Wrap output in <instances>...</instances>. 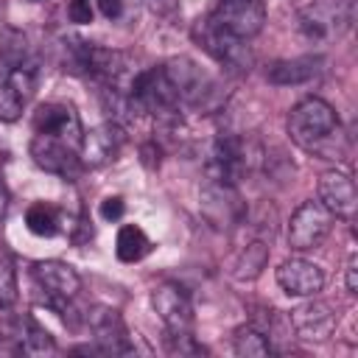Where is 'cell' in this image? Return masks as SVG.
I'll return each mask as SVG.
<instances>
[{
  "label": "cell",
  "mask_w": 358,
  "mask_h": 358,
  "mask_svg": "<svg viewBox=\"0 0 358 358\" xmlns=\"http://www.w3.org/2000/svg\"><path fill=\"white\" fill-rule=\"evenodd\" d=\"M285 129H288V137L305 148V151H319L336 131H338V115L336 109L322 101V98H302L291 112H288V120H285Z\"/></svg>",
  "instance_id": "6da1fadb"
},
{
  "label": "cell",
  "mask_w": 358,
  "mask_h": 358,
  "mask_svg": "<svg viewBox=\"0 0 358 358\" xmlns=\"http://www.w3.org/2000/svg\"><path fill=\"white\" fill-rule=\"evenodd\" d=\"M190 36L193 42L213 59L218 62L221 67H229V70H249L252 64V50H249V39H241V36H232L229 31H224L213 17H201L193 22L190 28Z\"/></svg>",
  "instance_id": "7a4b0ae2"
},
{
  "label": "cell",
  "mask_w": 358,
  "mask_h": 358,
  "mask_svg": "<svg viewBox=\"0 0 358 358\" xmlns=\"http://www.w3.org/2000/svg\"><path fill=\"white\" fill-rule=\"evenodd\" d=\"M352 20L350 0H310L299 11V31L310 42L338 39Z\"/></svg>",
  "instance_id": "3957f363"
},
{
  "label": "cell",
  "mask_w": 358,
  "mask_h": 358,
  "mask_svg": "<svg viewBox=\"0 0 358 358\" xmlns=\"http://www.w3.org/2000/svg\"><path fill=\"white\" fill-rule=\"evenodd\" d=\"M199 210L215 229H229L246 218V204L238 193V185L221 182V179H204L199 190Z\"/></svg>",
  "instance_id": "277c9868"
},
{
  "label": "cell",
  "mask_w": 358,
  "mask_h": 358,
  "mask_svg": "<svg viewBox=\"0 0 358 358\" xmlns=\"http://www.w3.org/2000/svg\"><path fill=\"white\" fill-rule=\"evenodd\" d=\"M336 215L322 201H302L291 221H288V246L294 252H308L324 243V238L333 232Z\"/></svg>",
  "instance_id": "5b68a950"
},
{
  "label": "cell",
  "mask_w": 358,
  "mask_h": 358,
  "mask_svg": "<svg viewBox=\"0 0 358 358\" xmlns=\"http://www.w3.org/2000/svg\"><path fill=\"white\" fill-rule=\"evenodd\" d=\"M34 134L56 137V140H62L64 145H70L81 154L84 129H81V117H78L73 103H64V101L39 103L36 112H34Z\"/></svg>",
  "instance_id": "8992f818"
},
{
  "label": "cell",
  "mask_w": 358,
  "mask_h": 358,
  "mask_svg": "<svg viewBox=\"0 0 358 358\" xmlns=\"http://www.w3.org/2000/svg\"><path fill=\"white\" fill-rule=\"evenodd\" d=\"M179 103H187V106H201L207 103L213 95H215V87L210 81V76L187 56H173L162 64Z\"/></svg>",
  "instance_id": "52a82bcc"
},
{
  "label": "cell",
  "mask_w": 358,
  "mask_h": 358,
  "mask_svg": "<svg viewBox=\"0 0 358 358\" xmlns=\"http://www.w3.org/2000/svg\"><path fill=\"white\" fill-rule=\"evenodd\" d=\"M151 308L157 310L168 333L193 330V302H190V294L179 282H159L151 291Z\"/></svg>",
  "instance_id": "ba28073f"
},
{
  "label": "cell",
  "mask_w": 358,
  "mask_h": 358,
  "mask_svg": "<svg viewBox=\"0 0 358 358\" xmlns=\"http://www.w3.org/2000/svg\"><path fill=\"white\" fill-rule=\"evenodd\" d=\"M210 17L232 36L252 39L266 25V6L263 0H218Z\"/></svg>",
  "instance_id": "9c48e42d"
},
{
  "label": "cell",
  "mask_w": 358,
  "mask_h": 358,
  "mask_svg": "<svg viewBox=\"0 0 358 358\" xmlns=\"http://www.w3.org/2000/svg\"><path fill=\"white\" fill-rule=\"evenodd\" d=\"M288 322L294 327V333L302 338V341H310V344H322L333 336L336 324H338V316L336 310L322 302V299H305L302 305H296L291 313H288Z\"/></svg>",
  "instance_id": "30bf717a"
},
{
  "label": "cell",
  "mask_w": 358,
  "mask_h": 358,
  "mask_svg": "<svg viewBox=\"0 0 358 358\" xmlns=\"http://www.w3.org/2000/svg\"><path fill=\"white\" fill-rule=\"evenodd\" d=\"M34 280L39 282V288L48 294V299L56 308H62L64 302H70L81 291L78 271L64 260H39V263H34Z\"/></svg>",
  "instance_id": "8fae6325"
},
{
  "label": "cell",
  "mask_w": 358,
  "mask_h": 358,
  "mask_svg": "<svg viewBox=\"0 0 358 358\" xmlns=\"http://www.w3.org/2000/svg\"><path fill=\"white\" fill-rule=\"evenodd\" d=\"M319 201L336 218L352 221L355 218V210H358V193H355V182L350 179V173L336 171V168L324 171L319 176Z\"/></svg>",
  "instance_id": "7c38bea8"
},
{
  "label": "cell",
  "mask_w": 358,
  "mask_h": 358,
  "mask_svg": "<svg viewBox=\"0 0 358 358\" xmlns=\"http://www.w3.org/2000/svg\"><path fill=\"white\" fill-rule=\"evenodd\" d=\"M90 330L95 338V347L106 355H126L131 352V338L123 316L115 308H95L90 313Z\"/></svg>",
  "instance_id": "4fadbf2b"
},
{
  "label": "cell",
  "mask_w": 358,
  "mask_h": 358,
  "mask_svg": "<svg viewBox=\"0 0 358 358\" xmlns=\"http://www.w3.org/2000/svg\"><path fill=\"white\" fill-rule=\"evenodd\" d=\"M277 285L288 296H316L324 288V271L305 260V257H288L277 266Z\"/></svg>",
  "instance_id": "5bb4252c"
},
{
  "label": "cell",
  "mask_w": 358,
  "mask_h": 358,
  "mask_svg": "<svg viewBox=\"0 0 358 358\" xmlns=\"http://www.w3.org/2000/svg\"><path fill=\"white\" fill-rule=\"evenodd\" d=\"M31 159L48 171V173H56V176H73L78 162H81V154L70 145H64L62 140L56 137H48V134H34L31 137Z\"/></svg>",
  "instance_id": "9a60e30c"
},
{
  "label": "cell",
  "mask_w": 358,
  "mask_h": 358,
  "mask_svg": "<svg viewBox=\"0 0 358 358\" xmlns=\"http://www.w3.org/2000/svg\"><path fill=\"white\" fill-rule=\"evenodd\" d=\"M120 145H123V126L106 120V123L95 126L92 131H84V140H81V159H84V165H90V168H101V165L112 162V159L120 154Z\"/></svg>",
  "instance_id": "2e32d148"
},
{
  "label": "cell",
  "mask_w": 358,
  "mask_h": 358,
  "mask_svg": "<svg viewBox=\"0 0 358 358\" xmlns=\"http://www.w3.org/2000/svg\"><path fill=\"white\" fill-rule=\"evenodd\" d=\"M322 70V56H294V59H277L266 67V81L277 87H294L316 78Z\"/></svg>",
  "instance_id": "e0dca14e"
},
{
  "label": "cell",
  "mask_w": 358,
  "mask_h": 358,
  "mask_svg": "<svg viewBox=\"0 0 358 358\" xmlns=\"http://www.w3.org/2000/svg\"><path fill=\"white\" fill-rule=\"evenodd\" d=\"M268 243L266 241H249L246 246H241L238 249V255L232 257V277L235 280H241V282H246V280H255V277H260L263 274V268H266V263H268Z\"/></svg>",
  "instance_id": "ac0fdd59"
},
{
  "label": "cell",
  "mask_w": 358,
  "mask_h": 358,
  "mask_svg": "<svg viewBox=\"0 0 358 358\" xmlns=\"http://www.w3.org/2000/svg\"><path fill=\"white\" fill-rule=\"evenodd\" d=\"M148 252H151V238L145 235L143 227H137V224L120 227L117 241H115V255L120 263H140Z\"/></svg>",
  "instance_id": "d6986e66"
},
{
  "label": "cell",
  "mask_w": 358,
  "mask_h": 358,
  "mask_svg": "<svg viewBox=\"0 0 358 358\" xmlns=\"http://www.w3.org/2000/svg\"><path fill=\"white\" fill-rule=\"evenodd\" d=\"M25 227L36 238H53L62 229V210L50 201H36L25 213Z\"/></svg>",
  "instance_id": "ffe728a7"
},
{
  "label": "cell",
  "mask_w": 358,
  "mask_h": 358,
  "mask_svg": "<svg viewBox=\"0 0 358 358\" xmlns=\"http://www.w3.org/2000/svg\"><path fill=\"white\" fill-rule=\"evenodd\" d=\"M232 350L241 358H266V355H271V344H268L266 333L257 330V327H252V324H241L235 330Z\"/></svg>",
  "instance_id": "44dd1931"
},
{
  "label": "cell",
  "mask_w": 358,
  "mask_h": 358,
  "mask_svg": "<svg viewBox=\"0 0 358 358\" xmlns=\"http://www.w3.org/2000/svg\"><path fill=\"white\" fill-rule=\"evenodd\" d=\"M22 92L14 87V81L8 78V73L0 67V120L3 123H14L22 115Z\"/></svg>",
  "instance_id": "7402d4cb"
},
{
  "label": "cell",
  "mask_w": 358,
  "mask_h": 358,
  "mask_svg": "<svg viewBox=\"0 0 358 358\" xmlns=\"http://www.w3.org/2000/svg\"><path fill=\"white\" fill-rule=\"evenodd\" d=\"M22 350L25 352H31V355H50V352H56V344H53V338H50V333L45 330V327H39L36 322H25L22 324Z\"/></svg>",
  "instance_id": "603a6c76"
},
{
  "label": "cell",
  "mask_w": 358,
  "mask_h": 358,
  "mask_svg": "<svg viewBox=\"0 0 358 358\" xmlns=\"http://www.w3.org/2000/svg\"><path fill=\"white\" fill-rule=\"evenodd\" d=\"M20 291H17V268L11 263L8 255L0 252V310H8L17 302Z\"/></svg>",
  "instance_id": "cb8c5ba5"
},
{
  "label": "cell",
  "mask_w": 358,
  "mask_h": 358,
  "mask_svg": "<svg viewBox=\"0 0 358 358\" xmlns=\"http://www.w3.org/2000/svg\"><path fill=\"white\" fill-rule=\"evenodd\" d=\"M137 6H140V0H98V8L109 22L134 20L137 17Z\"/></svg>",
  "instance_id": "d4e9b609"
},
{
  "label": "cell",
  "mask_w": 358,
  "mask_h": 358,
  "mask_svg": "<svg viewBox=\"0 0 358 358\" xmlns=\"http://www.w3.org/2000/svg\"><path fill=\"white\" fill-rule=\"evenodd\" d=\"M165 350L171 355H201L207 352L196 338H193V330L190 333H168L165 336Z\"/></svg>",
  "instance_id": "484cf974"
},
{
  "label": "cell",
  "mask_w": 358,
  "mask_h": 358,
  "mask_svg": "<svg viewBox=\"0 0 358 358\" xmlns=\"http://www.w3.org/2000/svg\"><path fill=\"white\" fill-rule=\"evenodd\" d=\"M140 3H145V8H148L154 17L165 20V22H173V20H179V14H182L179 0H140Z\"/></svg>",
  "instance_id": "4316f807"
},
{
  "label": "cell",
  "mask_w": 358,
  "mask_h": 358,
  "mask_svg": "<svg viewBox=\"0 0 358 358\" xmlns=\"http://www.w3.org/2000/svg\"><path fill=\"white\" fill-rule=\"evenodd\" d=\"M67 17L76 25H87L92 22V0H70L67 3Z\"/></svg>",
  "instance_id": "83f0119b"
},
{
  "label": "cell",
  "mask_w": 358,
  "mask_h": 358,
  "mask_svg": "<svg viewBox=\"0 0 358 358\" xmlns=\"http://www.w3.org/2000/svg\"><path fill=\"white\" fill-rule=\"evenodd\" d=\"M98 213H101L103 221H120L123 213H126V201H123L120 196H106V199L101 201Z\"/></svg>",
  "instance_id": "f1b7e54d"
},
{
  "label": "cell",
  "mask_w": 358,
  "mask_h": 358,
  "mask_svg": "<svg viewBox=\"0 0 358 358\" xmlns=\"http://www.w3.org/2000/svg\"><path fill=\"white\" fill-rule=\"evenodd\" d=\"M358 257L352 255L350 260H347V271H344V277H347V291L350 294H358Z\"/></svg>",
  "instance_id": "f546056e"
},
{
  "label": "cell",
  "mask_w": 358,
  "mask_h": 358,
  "mask_svg": "<svg viewBox=\"0 0 358 358\" xmlns=\"http://www.w3.org/2000/svg\"><path fill=\"white\" fill-rule=\"evenodd\" d=\"M3 213H6V190L0 185V218H3Z\"/></svg>",
  "instance_id": "4dcf8cb0"
},
{
  "label": "cell",
  "mask_w": 358,
  "mask_h": 358,
  "mask_svg": "<svg viewBox=\"0 0 358 358\" xmlns=\"http://www.w3.org/2000/svg\"><path fill=\"white\" fill-rule=\"evenodd\" d=\"M34 3H39V0H34Z\"/></svg>",
  "instance_id": "1f68e13d"
}]
</instances>
